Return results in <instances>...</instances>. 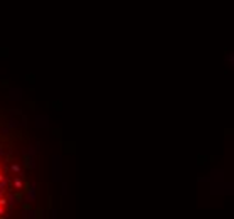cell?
Here are the masks:
<instances>
[{
	"label": "cell",
	"instance_id": "1",
	"mask_svg": "<svg viewBox=\"0 0 234 219\" xmlns=\"http://www.w3.org/2000/svg\"><path fill=\"white\" fill-rule=\"evenodd\" d=\"M12 184H14V187H15L17 190H22V189H24V182H22V179H20V177H15Z\"/></svg>",
	"mask_w": 234,
	"mask_h": 219
},
{
	"label": "cell",
	"instance_id": "2",
	"mask_svg": "<svg viewBox=\"0 0 234 219\" xmlns=\"http://www.w3.org/2000/svg\"><path fill=\"white\" fill-rule=\"evenodd\" d=\"M10 170L14 172V174H19V172H20V165H19V164H14V165L10 167Z\"/></svg>",
	"mask_w": 234,
	"mask_h": 219
},
{
	"label": "cell",
	"instance_id": "3",
	"mask_svg": "<svg viewBox=\"0 0 234 219\" xmlns=\"http://www.w3.org/2000/svg\"><path fill=\"white\" fill-rule=\"evenodd\" d=\"M0 206H5V207L9 206V199H7V197H0Z\"/></svg>",
	"mask_w": 234,
	"mask_h": 219
},
{
	"label": "cell",
	"instance_id": "4",
	"mask_svg": "<svg viewBox=\"0 0 234 219\" xmlns=\"http://www.w3.org/2000/svg\"><path fill=\"white\" fill-rule=\"evenodd\" d=\"M0 219H5V206H0Z\"/></svg>",
	"mask_w": 234,
	"mask_h": 219
},
{
	"label": "cell",
	"instance_id": "5",
	"mask_svg": "<svg viewBox=\"0 0 234 219\" xmlns=\"http://www.w3.org/2000/svg\"><path fill=\"white\" fill-rule=\"evenodd\" d=\"M5 196V189H0V197H4Z\"/></svg>",
	"mask_w": 234,
	"mask_h": 219
}]
</instances>
